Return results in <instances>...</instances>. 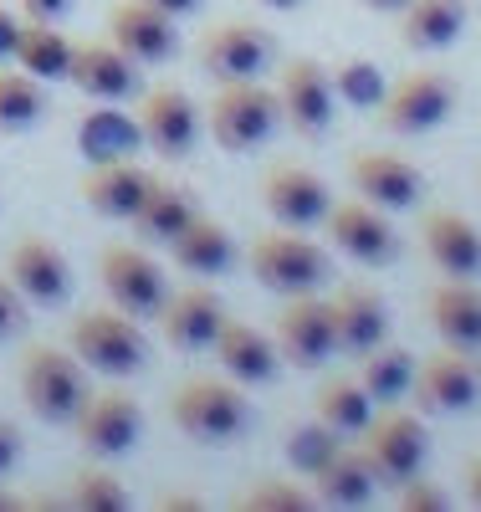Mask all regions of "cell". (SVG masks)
Wrapping results in <instances>:
<instances>
[{
    "label": "cell",
    "instance_id": "1",
    "mask_svg": "<svg viewBox=\"0 0 481 512\" xmlns=\"http://www.w3.org/2000/svg\"><path fill=\"white\" fill-rule=\"evenodd\" d=\"M72 354L87 369L123 379L149 364V338H144L139 318H128L123 308H93V313L72 318Z\"/></svg>",
    "mask_w": 481,
    "mask_h": 512
},
{
    "label": "cell",
    "instance_id": "2",
    "mask_svg": "<svg viewBox=\"0 0 481 512\" xmlns=\"http://www.w3.org/2000/svg\"><path fill=\"white\" fill-rule=\"evenodd\" d=\"M169 420L180 425L190 441L226 446L251 425V405L226 379H190V384H180V390L169 395Z\"/></svg>",
    "mask_w": 481,
    "mask_h": 512
},
{
    "label": "cell",
    "instance_id": "3",
    "mask_svg": "<svg viewBox=\"0 0 481 512\" xmlns=\"http://www.w3.org/2000/svg\"><path fill=\"white\" fill-rule=\"evenodd\" d=\"M282 123V98L277 88H261V82H226L210 103V139L226 154H251L261 149Z\"/></svg>",
    "mask_w": 481,
    "mask_h": 512
},
{
    "label": "cell",
    "instance_id": "4",
    "mask_svg": "<svg viewBox=\"0 0 481 512\" xmlns=\"http://www.w3.org/2000/svg\"><path fill=\"white\" fill-rule=\"evenodd\" d=\"M251 272L261 287H272L282 297H297V292H318L333 272L328 251L308 236H292V226L282 231H267L251 241Z\"/></svg>",
    "mask_w": 481,
    "mask_h": 512
},
{
    "label": "cell",
    "instance_id": "5",
    "mask_svg": "<svg viewBox=\"0 0 481 512\" xmlns=\"http://www.w3.org/2000/svg\"><path fill=\"white\" fill-rule=\"evenodd\" d=\"M21 395H26L31 415H41L47 425H72V415L87 400L82 359L62 354V349H31L21 359Z\"/></svg>",
    "mask_w": 481,
    "mask_h": 512
},
{
    "label": "cell",
    "instance_id": "6",
    "mask_svg": "<svg viewBox=\"0 0 481 512\" xmlns=\"http://www.w3.org/2000/svg\"><path fill=\"white\" fill-rule=\"evenodd\" d=\"M354 446L364 451V461H369V472H374L379 487H405L420 466H425V451H430L425 425H420L415 415H405V410L374 415Z\"/></svg>",
    "mask_w": 481,
    "mask_h": 512
},
{
    "label": "cell",
    "instance_id": "7",
    "mask_svg": "<svg viewBox=\"0 0 481 512\" xmlns=\"http://www.w3.org/2000/svg\"><path fill=\"white\" fill-rule=\"evenodd\" d=\"M72 431L82 441L87 456H98V461H113V456H128L139 446L144 436V410L139 400L128 395V390H87L82 410L72 415Z\"/></svg>",
    "mask_w": 481,
    "mask_h": 512
},
{
    "label": "cell",
    "instance_id": "8",
    "mask_svg": "<svg viewBox=\"0 0 481 512\" xmlns=\"http://www.w3.org/2000/svg\"><path fill=\"white\" fill-rule=\"evenodd\" d=\"M456 108V82L446 72H405L400 82L384 88L379 123L389 134H430L441 128Z\"/></svg>",
    "mask_w": 481,
    "mask_h": 512
},
{
    "label": "cell",
    "instance_id": "9",
    "mask_svg": "<svg viewBox=\"0 0 481 512\" xmlns=\"http://www.w3.org/2000/svg\"><path fill=\"white\" fill-rule=\"evenodd\" d=\"M98 277H103V292L113 297V308H123L128 318H159L169 303L164 267L144 246H108L98 256Z\"/></svg>",
    "mask_w": 481,
    "mask_h": 512
},
{
    "label": "cell",
    "instance_id": "10",
    "mask_svg": "<svg viewBox=\"0 0 481 512\" xmlns=\"http://www.w3.org/2000/svg\"><path fill=\"white\" fill-rule=\"evenodd\" d=\"M277 98H282V123H292V134L302 139H323L333 128V77L323 62L313 57H292L282 67V82H277Z\"/></svg>",
    "mask_w": 481,
    "mask_h": 512
},
{
    "label": "cell",
    "instance_id": "11",
    "mask_svg": "<svg viewBox=\"0 0 481 512\" xmlns=\"http://www.w3.org/2000/svg\"><path fill=\"white\" fill-rule=\"evenodd\" d=\"M328 236L333 246L359 267H389L400 256V231L389 226V210L369 205V200H348V205H333L328 210Z\"/></svg>",
    "mask_w": 481,
    "mask_h": 512
},
{
    "label": "cell",
    "instance_id": "12",
    "mask_svg": "<svg viewBox=\"0 0 481 512\" xmlns=\"http://www.w3.org/2000/svg\"><path fill=\"white\" fill-rule=\"evenodd\" d=\"M415 405L425 415H456V410H471L481 400V364L466 354V349H441L430 354L420 369H415Z\"/></svg>",
    "mask_w": 481,
    "mask_h": 512
},
{
    "label": "cell",
    "instance_id": "13",
    "mask_svg": "<svg viewBox=\"0 0 481 512\" xmlns=\"http://www.w3.org/2000/svg\"><path fill=\"white\" fill-rule=\"evenodd\" d=\"M272 338H277V349H282L287 364H297V369L323 364V359L338 349L333 303H323V297H313V292L287 297L282 313H277V333H272Z\"/></svg>",
    "mask_w": 481,
    "mask_h": 512
},
{
    "label": "cell",
    "instance_id": "14",
    "mask_svg": "<svg viewBox=\"0 0 481 512\" xmlns=\"http://www.w3.org/2000/svg\"><path fill=\"white\" fill-rule=\"evenodd\" d=\"M261 205L272 210V221H282L292 231H308V226L328 221L333 195H328L323 175H313L308 164H272L267 180H261Z\"/></svg>",
    "mask_w": 481,
    "mask_h": 512
},
{
    "label": "cell",
    "instance_id": "15",
    "mask_svg": "<svg viewBox=\"0 0 481 512\" xmlns=\"http://www.w3.org/2000/svg\"><path fill=\"white\" fill-rule=\"evenodd\" d=\"M139 134L144 149L164 154V159H185L200 144V108L185 88H154L139 103Z\"/></svg>",
    "mask_w": 481,
    "mask_h": 512
},
{
    "label": "cell",
    "instance_id": "16",
    "mask_svg": "<svg viewBox=\"0 0 481 512\" xmlns=\"http://www.w3.org/2000/svg\"><path fill=\"white\" fill-rule=\"evenodd\" d=\"M67 82L93 103H123L139 93V62L123 47H113V41H77Z\"/></svg>",
    "mask_w": 481,
    "mask_h": 512
},
{
    "label": "cell",
    "instance_id": "17",
    "mask_svg": "<svg viewBox=\"0 0 481 512\" xmlns=\"http://www.w3.org/2000/svg\"><path fill=\"white\" fill-rule=\"evenodd\" d=\"M272 62V41L246 21H221L200 36V67L221 82H251Z\"/></svg>",
    "mask_w": 481,
    "mask_h": 512
},
{
    "label": "cell",
    "instance_id": "18",
    "mask_svg": "<svg viewBox=\"0 0 481 512\" xmlns=\"http://www.w3.org/2000/svg\"><path fill=\"white\" fill-rule=\"evenodd\" d=\"M348 180H354V190L379 210H410L425 190L420 169L400 154H384V149H359L348 159Z\"/></svg>",
    "mask_w": 481,
    "mask_h": 512
},
{
    "label": "cell",
    "instance_id": "19",
    "mask_svg": "<svg viewBox=\"0 0 481 512\" xmlns=\"http://www.w3.org/2000/svg\"><path fill=\"white\" fill-rule=\"evenodd\" d=\"M11 282H16V292L26 297V303L57 308L72 292V267H67L62 246H52L47 236H21L11 246Z\"/></svg>",
    "mask_w": 481,
    "mask_h": 512
},
{
    "label": "cell",
    "instance_id": "20",
    "mask_svg": "<svg viewBox=\"0 0 481 512\" xmlns=\"http://www.w3.org/2000/svg\"><path fill=\"white\" fill-rule=\"evenodd\" d=\"M420 246L446 277H461V282L481 277V231H476L471 216H461V210H425Z\"/></svg>",
    "mask_w": 481,
    "mask_h": 512
},
{
    "label": "cell",
    "instance_id": "21",
    "mask_svg": "<svg viewBox=\"0 0 481 512\" xmlns=\"http://www.w3.org/2000/svg\"><path fill=\"white\" fill-rule=\"evenodd\" d=\"M108 41L123 47L139 67H159L174 57V16L154 11L149 0H118L108 11Z\"/></svg>",
    "mask_w": 481,
    "mask_h": 512
},
{
    "label": "cell",
    "instance_id": "22",
    "mask_svg": "<svg viewBox=\"0 0 481 512\" xmlns=\"http://www.w3.org/2000/svg\"><path fill=\"white\" fill-rule=\"evenodd\" d=\"M159 323H164L169 349H180V354H210L215 338H221V328H226V303L210 287H190L180 297H169Z\"/></svg>",
    "mask_w": 481,
    "mask_h": 512
},
{
    "label": "cell",
    "instance_id": "23",
    "mask_svg": "<svg viewBox=\"0 0 481 512\" xmlns=\"http://www.w3.org/2000/svg\"><path fill=\"white\" fill-rule=\"evenodd\" d=\"M159 175H149L134 159H113V164H93V175L82 180V200L87 210H98L103 221H134L139 205L149 200Z\"/></svg>",
    "mask_w": 481,
    "mask_h": 512
},
{
    "label": "cell",
    "instance_id": "24",
    "mask_svg": "<svg viewBox=\"0 0 481 512\" xmlns=\"http://www.w3.org/2000/svg\"><path fill=\"white\" fill-rule=\"evenodd\" d=\"M215 359H221V369L236 379V384H272L277 369H282V349L272 333H261L251 323H236L226 318L221 338H215Z\"/></svg>",
    "mask_w": 481,
    "mask_h": 512
},
{
    "label": "cell",
    "instance_id": "25",
    "mask_svg": "<svg viewBox=\"0 0 481 512\" xmlns=\"http://www.w3.org/2000/svg\"><path fill=\"white\" fill-rule=\"evenodd\" d=\"M333 333H338V354H369L389 338V308L374 287H343L333 297Z\"/></svg>",
    "mask_w": 481,
    "mask_h": 512
},
{
    "label": "cell",
    "instance_id": "26",
    "mask_svg": "<svg viewBox=\"0 0 481 512\" xmlns=\"http://www.w3.org/2000/svg\"><path fill=\"white\" fill-rule=\"evenodd\" d=\"M425 313H430V328L441 333V344L481 354V287L476 282H461V277L441 282L430 292Z\"/></svg>",
    "mask_w": 481,
    "mask_h": 512
},
{
    "label": "cell",
    "instance_id": "27",
    "mask_svg": "<svg viewBox=\"0 0 481 512\" xmlns=\"http://www.w3.org/2000/svg\"><path fill=\"white\" fill-rule=\"evenodd\" d=\"M169 262L180 272H195V277H226L236 267V236L221 221L195 216L180 236L169 241Z\"/></svg>",
    "mask_w": 481,
    "mask_h": 512
},
{
    "label": "cell",
    "instance_id": "28",
    "mask_svg": "<svg viewBox=\"0 0 481 512\" xmlns=\"http://www.w3.org/2000/svg\"><path fill=\"white\" fill-rule=\"evenodd\" d=\"M466 31V0H410L400 11V41L410 52H446Z\"/></svg>",
    "mask_w": 481,
    "mask_h": 512
},
{
    "label": "cell",
    "instance_id": "29",
    "mask_svg": "<svg viewBox=\"0 0 481 512\" xmlns=\"http://www.w3.org/2000/svg\"><path fill=\"white\" fill-rule=\"evenodd\" d=\"M195 216H200V205H195V195H190L185 185L154 180L149 200L139 205V216L128 221V226H134V231H139V241H149V246H169V241L180 236Z\"/></svg>",
    "mask_w": 481,
    "mask_h": 512
},
{
    "label": "cell",
    "instance_id": "30",
    "mask_svg": "<svg viewBox=\"0 0 481 512\" xmlns=\"http://www.w3.org/2000/svg\"><path fill=\"white\" fill-rule=\"evenodd\" d=\"M313 410H318L323 425H333L343 441H359V436H364V425L374 420V395L359 384V374H333V379L318 384Z\"/></svg>",
    "mask_w": 481,
    "mask_h": 512
},
{
    "label": "cell",
    "instance_id": "31",
    "mask_svg": "<svg viewBox=\"0 0 481 512\" xmlns=\"http://www.w3.org/2000/svg\"><path fill=\"white\" fill-rule=\"evenodd\" d=\"M144 144L139 134V118L128 123L123 113H113V103H98L93 113H82L77 123V149L93 159V164H113V159H128Z\"/></svg>",
    "mask_w": 481,
    "mask_h": 512
},
{
    "label": "cell",
    "instance_id": "32",
    "mask_svg": "<svg viewBox=\"0 0 481 512\" xmlns=\"http://www.w3.org/2000/svg\"><path fill=\"white\" fill-rule=\"evenodd\" d=\"M72 47L57 31V21H21V41H16V67L41 77V82H67V67H72Z\"/></svg>",
    "mask_w": 481,
    "mask_h": 512
},
{
    "label": "cell",
    "instance_id": "33",
    "mask_svg": "<svg viewBox=\"0 0 481 512\" xmlns=\"http://www.w3.org/2000/svg\"><path fill=\"white\" fill-rule=\"evenodd\" d=\"M313 487H318V502H328V507H364V502H374V492H379V482H374V472H369V461H364V451L348 441L323 472L313 477Z\"/></svg>",
    "mask_w": 481,
    "mask_h": 512
},
{
    "label": "cell",
    "instance_id": "34",
    "mask_svg": "<svg viewBox=\"0 0 481 512\" xmlns=\"http://www.w3.org/2000/svg\"><path fill=\"white\" fill-rule=\"evenodd\" d=\"M359 384L374 395V405H395V400L410 395V384H415V359L384 338L379 349L359 354Z\"/></svg>",
    "mask_w": 481,
    "mask_h": 512
},
{
    "label": "cell",
    "instance_id": "35",
    "mask_svg": "<svg viewBox=\"0 0 481 512\" xmlns=\"http://www.w3.org/2000/svg\"><path fill=\"white\" fill-rule=\"evenodd\" d=\"M41 118H47V88H41V77L0 67V134H26Z\"/></svg>",
    "mask_w": 481,
    "mask_h": 512
},
{
    "label": "cell",
    "instance_id": "36",
    "mask_svg": "<svg viewBox=\"0 0 481 512\" xmlns=\"http://www.w3.org/2000/svg\"><path fill=\"white\" fill-rule=\"evenodd\" d=\"M343 446H348V441L333 431V425H323V420H308V425H292L282 451H287V461H292V472L313 482V477L323 472V466H328V461H333Z\"/></svg>",
    "mask_w": 481,
    "mask_h": 512
},
{
    "label": "cell",
    "instance_id": "37",
    "mask_svg": "<svg viewBox=\"0 0 481 512\" xmlns=\"http://www.w3.org/2000/svg\"><path fill=\"white\" fill-rule=\"evenodd\" d=\"M236 507H241V512H308V507H318V492L297 487V482H287V477H256V482L236 497Z\"/></svg>",
    "mask_w": 481,
    "mask_h": 512
},
{
    "label": "cell",
    "instance_id": "38",
    "mask_svg": "<svg viewBox=\"0 0 481 512\" xmlns=\"http://www.w3.org/2000/svg\"><path fill=\"white\" fill-rule=\"evenodd\" d=\"M67 507H77V512H123L128 507V487L113 472H103V466H82V472L72 477Z\"/></svg>",
    "mask_w": 481,
    "mask_h": 512
},
{
    "label": "cell",
    "instance_id": "39",
    "mask_svg": "<svg viewBox=\"0 0 481 512\" xmlns=\"http://www.w3.org/2000/svg\"><path fill=\"white\" fill-rule=\"evenodd\" d=\"M384 88H389L384 72L374 62H364V57L333 67V98L348 103V108H379L384 103Z\"/></svg>",
    "mask_w": 481,
    "mask_h": 512
},
{
    "label": "cell",
    "instance_id": "40",
    "mask_svg": "<svg viewBox=\"0 0 481 512\" xmlns=\"http://www.w3.org/2000/svg\"><path fill=\"white\" fill-rule=\"evenodd\" d=\"M400 507H405V512H446V507H451V492L415 472V477L400 487Z\"/></svg>",
    "mask_w": 481,
    "mask_h": 512
},
{
    "label": "cell",
    "instance_id": "41",
    "mask_svg": "<svg viewBox=\"0 0 481 512\" xmlns=\"http://www.w3.org/2000/svg\"><path fill=\"white\" fill-rule=\"evenodd\" d=\"M21 323H26V297L16 292L11 277H0V338L21 333Z\"/></svg>",
    "mask_w": 481,
    "mask_h": 512
},
{
    "label": "cell",
    "instance_id": "42",
    "mask_svg": "<svg viewBox=\"0 0 481 512\" xmlns=\"http://www.w3.org/2000/svg\"><path fill=\"white\" fill-rule=\"evenodd\" d=\"M16 41H21V16L0 6V67L16 62Z\"/></svg>",
    "mask_w": 481,
    "mask_h": 512
},
{
    "label": "cell",
    "instance_id": "43",
    "mask_svg": "<svg viewBox=\"0 0 481 512\" xmlns=\"http://www.w3.org/2000/svg\"><path fill=\"white\" fill-rule=\"evenodd\" d=\"M16 456H21V431H16L11 420H0V477L16 466Z\"/></svg>",
    "mask_w": 481,
    "mask_h": 512
},
{
    "label": "cell",
    "instance_id": "44",
    "mask_svg": "<svg viewBox=\"0 0 481 512\" xmlns=\"http://www.w3.org/2000/svg\"><path fill=\"white\" fill-rule=\"evenodd\" d=\"M21 11H26L31 21H62V16L72 11V0H21Z\"/></svg>",
    "mask_w": 481,
    "mask_h": 512
},
{
    "label": "cell",
    "instance_id": "45",
    "mask_svg": "<svg viewBox=\"0 0 481 512\" xmlns=\"http://www.w3.org/2000/svg\"><path fill=\"white\" fill-rule=\"evenodd\" d=\"M205 502L195 497V492H164L159 497V512H200Z\"/></svg>",
    "mask_w": 481,
    "mask_h": 512
},
{
    "label": "cell",
    "instance_id": "46",
    "mask_svg": "<svg viewBox=\"0 0 481 512\" xmlns=\"http://www.w3.org/2000/svg\"><path fill=\"white\" fill-rule=\"evenodd\" d=\"M149 6H154V11H164V16H174V21H180V16H195V11L205 6V0H149Z\"/></svg>",
    "mask_w": 481,
    "mask_h": 512
},
{
    "label": "cell",
    "instance_id": "47",
    "mask_svg": "<svg viewBox=\"0 0 481 512\" xmlns=\"http://www.w3.org/2000/svg\"><path fill=\"white\" fill-rule=\"evenodd\" d=\"M466 497H471V502L481 507V456H476V461L466 466Z\"/></svg>",
    "mask_w": 481,
    "mask_h": 512
},
{
    "label": "cell",
    "instance_id": "48",
    "mask_svg": "<svg viewBox=\"0 0 481 512\" xmlns=\"http://www.w3.org/2000/svg\"><path fill=\"white\" fill-rule=\"evenodd\" d=\"M359 6H369V11H405L410 0H359Z\"/></svg>",
    "mask_w": 481,
    "mask_h": 512
},
{
    "label": "cell",
    "instance_id": "49",
    "mask_svg": "<svg viewBox=\"0 0 481 512\" xmlns=\"http://www.w3.org/2000/svg\"><path fill=\"white\" fill-rule=\"evenodd\" d=\"M261 6H267V11H297L302 0H261Z\"/></svg>",
    "mask_w": 481,
    "mask_h": 512
},
{
    "label": "cell",
    "instance_id": "50",
    "mask_svg": "<svg viewBox=\"0 0 481 512\" xmlns=\"http://www.w3.org/2000/svg\"><path fill=\"white\" fill-rule=\"evenodd\" d=\"M11 507H21V502H16V497H11L6 487H0V512H11Z\"/></svg>",
    "mask_w": 481,
    "mask_h": 512
}]
</instances>
